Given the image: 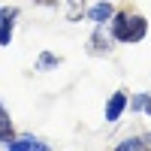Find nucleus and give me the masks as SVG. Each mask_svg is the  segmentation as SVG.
<instances>
[{
  "mask_svg": "<svg viewBox=\"0 0 151 151\" xmlns=\"http://www.w3.org/2000/svg\"><path fill=\"white\" fill-rule=\"evenodd\" d=\"M127 106H130V97H127V91H115L109 100H106V121L109 124H115V121H121V115L127 112Z\"/></svg>",
  "mask_w": 151,
  "mask_h": 151,
  "instance_id": "nucleus-6",
  "label": "nucleus"
},
{
  "mask_svg": "<svg viewBox=\"0 0 151 151\" xmlns=\"http://www.w3.org/2000/svg\"><path fill=\"white\" fill-rule=\"evenodd\" d=\"M33 3H40V6H58V0H33Z\"/></svg>",
  "mask_w": 151,
  "mask_h": 151,
  "instance_id": "nucleus-13",
  "label": "nucleus"
},
{
  "mask_svg": "<svg viewBox=\"0 0 151 151\" xmlns=\"http://www.w3.org/2000/svg\"><path fill=\"white\" fill-rule=\"evenodd\" d=\"M112 151H142V136H127V139L118 142Z\"/></svg>",
  "mask_w": 151,
  "mask_h": 151,
  "instance_id": "nucleus-10",
  "label": "nucleus"
},
{
  "mask_svg": "<svg viewBox=\"0 0 151 151\" xmlns=\"http://www.w3.org/2000/svg\"><path fill=\"white\" fill-rule=\"evenodd\" d=\"M145 115L151 118V94H148V103H145Z\"/></svg>",
  "mask_w": 151,
  "mask_h": 151,
  "instance_id": "nucleus-14",
  "label": "nucleus"
},
{
  "mask_svg": "<svg viewBox=\"0 0 151 151\" xmlns=\"http://www.w3.org/2000/svg\"><path fill=\"white\" fill-rule=\"evenodd\" d=\"M115 6H112V0H100V3H94V6H88V21L94 24V27H106V21H112L115 18Z\"/></svg>",
  "mask_w": 151,
  "mask_h": 151,
  "instance_id": "nucleus-5",
  "label": "nucleus"
},
{
  "mask_svg": "<svg viewBox=\"0 0 151 151\" xmlns=\"http://www.w3.org/2000/svg\"><path fill=\"white\" fill-rule=\"evenodd\" d=\"M112 33H106V27H97L91 36H88V55H94V58H106L112 55Z\"/></svg>",
  "mask_w": 151,
  "mask_h": 151,
  "instance_id": "nucleus-3",
  "label": "nucleus"
},
{
  "mask_svg": "<svg viewBox=\"0 0 151 151\" xmlns=\"http://www.w3.org/2000/svg\"><path fill=\"white\" fill-rule=\"evenodd\" d=\"M60 64H64V58H60V55H52V52H42L40 58H36V70H40V73H48V70H58Z\"/></svg>",
  "mask_w": 151,
  "mask_h": 151,
  "instance_id": "nucleus-8",
  "label": "nucleus"
},
{
  "mask_svg": "<svg viewBox=\"0 0 151 151\" xmlns=\"http://www.w3.org/2000/svg\"><path fill=\"white\" fill-rule=\"evenodd\" d=\"M85 12H88V0H67V18L70 21H82Z\"/></svg>",
  "mask_w": 151,
  "mask_h": 151,
  "instance_id": "nucleus-9",
  "label": "nucleus"
},
{
  "mask_svg": "<svg viewBox=\"0 0 151 151\" xmlns=\"http://www.w3.org/2000/svg\"><path fill=\"white\" fill-rule=\"evenodd\" d=\"M18 15H21L18 6H0V45H9V42H12Z\"/></svg>",
  "mask_w": 151,
  "mask_h": 151,
  "instance_id": "nucleus-4",
  "label": "nucleus"
},
{
  "mask_svg": "<svg viewBox=\"0 0 151 151\" xmlns=\"http://www.w3.org/2000/svg\"><path fill=\"white\" fill-rule=\"evenodd\" d=\"M12 136H15V127H12V118H9V112H6V106L0 103V142H9Z\"/></svg>",
  "mask_w": 151,
  "mask_h": 151,
  "instance_id": "nucleus-7",
  "label": "nucleus"
},
{
  "mask_svg": "<svg viewBox=\"0 0 151 151\" xmlns=\"http://www.w3.org/2000/svg\"><path fill=\"white\" fill-rule=\"evenodd\" d=\"M3 151H52V145L33 133H21V136H12L3 145Z\"/></svg>",
  "mask_w": 151,
  "mask_h": 151,
  "instance_id": "nucleus-2",
  "label": "nucleus"
},
{
  "mask_svg": "<svg viewBox=\"0 0 151 151\" xmlns=\"http://www.w3.org/2000/svg\"><path fill=\"white\" fill-rule=\"evenodd\" d=\"M145 103H148V94H136V97L130 100V109H133V112H145Z\"/></svg>",
  "mask_w": 151,
  "mask_h": 151,
  "instance_id": "nucleus-11",
  "label": "nucleus"
},
{
  "mask_svg": "<svg viewBox=\"0 0 151 151\" xmlns=\"http://www.w3.org/2000/svg\"><path fill=\"white\" fill-rule=\"evenodd\" d=\"M142 151H151V133H142Z\"/></svg>",
  "mask_w": 151,
  "mask_h": 151,
  "instance_id": "nucleus-12",
  "label": "nucleus"
},
{
  "mask_svg": "<svg viewBox=\"0 0 151 151\" xmlns=\"http://www.w3.org/2000/svg\"><path fill=\"white\" fill-rule=\"evenodd\" d=\"M109 33H112L115 42H124V45L142 42L145 33H148V18L139 15V12L121 9V12H115V18L109 21Z\"/></svg>",
  "mask_w": 151,
  "mask_h": 151,
  "instance_id": "nucleus-1",
  "label": "nucleus"
}]
</instances>
